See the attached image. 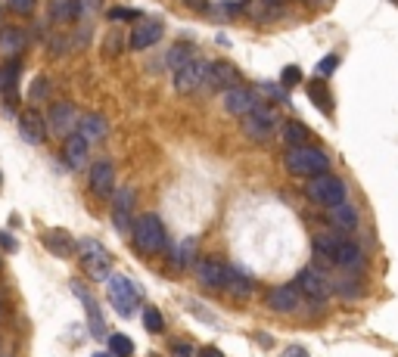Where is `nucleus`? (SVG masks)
Returning <instances> with one entry per match:
<instances>
[{
    "mask_svg": "<svg viewBox=\"0 0 398 357\" xmlns=\"http://www.w3.org/2000/svg\"><path fill=\"white\" fill-rule=\"evenodd\" d=\"M283 168L295 177H315V174H324L330 168V159L327 152H320L318 146H290V152H286L283 159Z\"/></svg>",
    "mask_w": 398,
    "mask_h": 357,
    "instance_id": "1",
    "label": "nucleus"
},
{
    "mask_svg": "<svg viewBox=\"0 0 398 357\" xmlns=\"http://www.w3.org/2000/svg\"><path fill=\"white\" fill-rule=\"evenodd\" d=\"M134 245H137L143 255L165 252L168 236H165V227H162V220H159V215H140L134 220Z\"/></svg>",
    "mask_w": 398,
    "mask_h": 357,
    "instance_id": "2",
    "label": "nucleus"
},
{
    "mask_svg": "<svg viewBox=\"0 0 398 357\" xmlns=\"http://www.w3.org/2000/svg\"><path fill=\"white\" fill-rule=\"evenodd\" d=\"M305 193H308L311 202H318V206H324V208H336L345 202V183L330 171L308 177V190Z\"/></svg>",
    "mask_w": 398,
    "mask_h": 357,
    "instance_id": "3",
    "label": "nucleus"
},
{
    "mask_svg": "<svg viewBox=\"0 0 398 357\" xmlns=\"http://www.w3.org/2000/svg\"><path fill=\"white\" fill-rule=\"evenodd\" d=\"M106 292H109V302L112 308L122 314V317H131L137 311V302H140V286H134L128 277H109L106 279Z\"/></svg>",
    "mask_w": 398,
    "mask_h": 357,
    "instance_id": "4",
    "label": "nucleus"
},
{
    "mask_svg": "<svg viewBox=\"0 0 398 357\" xmlns=\"http://www.w3.org/2000/svg\"><path fill=\"white\" fill-rule=\"evenodd\" d=\"M78 252H81V265H84V270H88L90 279H109L112 277L109 274V270H112V255H109L97 240H81Z\"/></svg>",
    "mask_w": 398,
    "mask_h": 357,
    "instance_id": "5",
    "label": "nucleus"
},
{
    "mask_svg": "<svg viewBox=\"0 0 398 357\" xmlns=\"http://www.w3.org/2000/svg\"><path fill=\"white\" fill-rule=\"evenodd\" d=\"M295 289H299V292H305L311 302H318V304L327 302L330 295H333V283H330L324 270L315 267V265H308L299 277H295Z\"/></svg>",
    "mask_w": 398,
    "mask_h": 357,
    "instance_id": "6",
    "label": "nucleus"
},
{
    "mask_svg": "<svg viewBox=\"0 0 398 357\" xmlns=\"http://www.w3.org/2000/svg\"><path fill=\"white\" fill-rule=\"evenodd\" d=\"M274 127H277V112L265 103H256V109H252L249 115H243V131L258 143L268 140L271 134H274Z\"/></svg>",
    "mask_w": 398,
    "mask_h": 357,
    "instance_id": "7",
    "label": "nucleus"
},
{
    "mask_svg": "<svg viewBox=\"0 0 398 357\" xmlns=\"http://www.w3.org/2000/svg\"><path fill=\"white\" fill-rule=\"evenodd\" d=\"M206 69H209V63L206 59H190L184 69H177L174 72V90L177 93H197L202 87V81H206Z\"/></svg>",
    "mask_w": 398,
    "mask_h": 357,
    "instance_id": "8",
    "label": "nucleus"
},
{
    "mask_svg": "<svg viewBox=\"0 0 398 357\" xmlns=\"http://www.w3.org/2000/svg\"><path fill=\"white\" fill-rule=\"evenodd\" d=\"M47 127L56 137H69L75 127H78V112H75V106L72 103H53L47 112Z\"/></svg>",
    "mask_w": 398,
    "mask_h": 357,
    "instance_id": "9",
    "label": "nucleus"
},
{
    "mask_svg": "<svg viewBox=\"0 0 398 357\" xmlns=\"http://www.w3.org/2000/svg\"><path fill=\"white\" fill-rule=\"evenodd\" d=\"M236 81H240V69H236V65H231V63H209L202 87L206 90H231V87H236Z\"/></svg>",
    "mask_w": 398,
    "mask_h": 357,
    "instance_id": "10",
    "label": "nucleus"
},
{
    "mask_svg": "<svg viewBox=\"0 0 398 357\" xmlns=\"http://www.w3.org/2000/svg\"><path fill=\"white\" fill-rule=\"evenodd\" d=\"M162 35H165V25L159 19H140L137 25H134L128 44H131V50H150L152 44L162 41Z\"/></svg>",
    "mask_w": 398,
    "mask_h": 357,
    "instance_id": "11",
    "label": "nucleus"
},
{
    "mask_svg": "<svg viewBox=\"0 0 398 357\" xmlns=\"http://www.w3.org/2000/svg\"><path fill=\"white\" fill-rule=\"evenodd\" d=\"M88 181H90L94 196H100V199H109L115 193V171H112V165H109V161H97V165H90Z\"/></svg>",
    "mask_w": 398,
    "mask_h": 357,
    "instance_id": "12",
    "label": "nucleus"
},
{
    "mask_svg": "<svg viewBox=\"0 0 398 357\" xmlns=\"http://www.w3.org/2000/svg\"><path fill=\"white\" fill-rule=\"evenodd\" d=\"M256 93H252L249 87H231V90H224V112L227 115H236V118H243V115H249L252 109H256Z\"/></svg>",
    "mask_w": 398,
    "mask_h": 357,
    "instance_id": "13",
    "label": "nucleus"
},
{
    "mask_svg": "<svg viewBox=\"0 0 398 357\" xmlns=\"http://www.w3.org/2000/svg\"><path fill=\"white\" fill-rule=\"evenodd\" d=\"M19 134L25 143H31V146H38V143H44L47 137V118H41L35 109H25L19 115Z\"/></svg>",
    "mask_w": 398,
    "mask_h": 357,
    "instance_id": "14",
    "label": "nucleus"
},
{
    "mask_svg": "<svg viewBox=\"0 0 398 357\" xmlns=\"http://www.w3.org/2000/svg\"><path fill=\"white\" fill-rule=\"evenodd\" d=\"M88 149H90V143L84 140L78 131H72L69 137H66V146H63V156L69 161V168H75V171L88 168Z\"/></svg>",
    "mask_w": 398,
    "mask_h": 357,
    "instance_id": "15",
    "label": "nucleus"
},
{
    "mask_svg": "<svg viewBox=\"0 0 398 357\" xmlns=\"http://www.w3.org/2000/svg\"><path fill=\"white\" fill-rule=\"evenodd\" d=\"M224 292L234 295V299H249V295L256 292V283H252V277H249L243 267H227Z\"/></svg>",
    "mask_w": 398,
    "mask_h": 357,
    "instance_id": "16",
    "label": "nucleus"
},
{
    "mask_svg": "<svg viewBox=\"0 0 398 357\" xmlns=\"http://www.w3.org/2000/svg\"><path fill=\"white\" fill-rule=\"evenodd\" d=\"M112 218H115V230H128L131 227V208H134V190L131 186H125V190L112 193Z\"/></svg>",
    "mask_w": 398,
    "mask_h": 357,
    "instance_id": "17",
    "label": "nucleus"
},
{
    "mask_svg": "<svg viewBox=\"0 0 398 357\" xmlns=\"http://www.w3.org/2000/svg\"><path fill=\"white\" fill-rule=\"evenodd\" d=\"M268 308L277 314H293L299 308V289L295 286H277L268 292Z\"/></svg>",
    "mask_w": 398,
    "mask_h": 357,
    "instance_id": "18",
    "label": "nucleus"
},
{
    "mask_svg": "<svg viewBox=\"0 0 398 357\" xmlns=\"http://www.w3.org/2000/svg\"><path fill=\"white\" fill-rule=\"evenodd\" d=\"M249 16L256 22H277L286 16V0H252Z\"/></svg>",
    "mask_w": 398,
    "mask_h": 357,
    "instance_id": "19",
    "label": "nucleus"
},
{
    "mask_svg": "<svg viewBox=\"0 0 398 357\" xmlns=\"http://www.w3.org/2000/svg\"><path fill=\"white\" fill-rule=\"evenodd\" d=\"M72 292L78 295V302L84 304V311H88V317H90V333H94V336H103V314H100L94 295H90L88 289H84V283H78V279L72 283Z\"/></svg>",
    "mask_w": 398,
    "mask_h": 357,
    "instance_id": "20",
    "label": "nucleus"
},
{
    "mask_svg": "<svg viewBox=\"0 0 398 357\" xmlns=\"http://www.w3.org/2000/svg\"><path fill=\"white\" fill-rule=\"evenodd\" d=\"M224 277H227V267L218 265V261H197V279L199 286L206 289H224Z\"/></svg>",
    "mask_w": 398,
    "mask_h": 357,
    "instance_id": "21",
    "label": "nucleus"
},
{
    "mask_svg": "<svg viewBox=\"0 0 398 357\" xmlns=\"http://www.w3.org/2000/svg\"><path fill=\"white\" fill-rule=\"evenodd\" d=\"M75 131L81 134L88 143H100L109 134V124H106V118L103 115H81L78 118V127Z\"/></svg>",
    "mask_w": 398,
    "mask_h": 357,
    "instance_id": "22",
    "label": "nucleus"
},
{
    "mask_svg": "<svg viewBox=\"0 0 398 357\" xmlns=\"http://www.w3.org/2000/svg\"><path fill=\"white\" fill-rule=\"evenodd\" d=\"M25 47H28V35L22 28H16V25L0 28V53L4 56H19Z\"/></svg>",
    "mask_w": 398,
    "mask_h": 357,
    "instance_id": "23",
    "label": "nucleus"
},
{
    "mask_svg": "<svg viewBox=\"0 0 398 357\" xmlns=\"http://www.w3.org/2000/svg\"><path fill=\"white\" fill-rule=\"evenodd\" d=\"M330 265H336V267H342V270H361V265H364V255H361V249H358L355 243L342 240Z\"/></svg>",
    "mask_w": 398,
    "mask_h": 357,
    "instance_id": "24",
    "label": "nucleus"
},
{
    "mask_svg": "<svg viewBox=\"0 0 398 357\" xmlns=\"http://www.w3.org/2000/svg\"><path fill=\"white\" fill-rule=\"evenodd\" d=\"M44 249L56 258H69V255L78 249V243H72V236L66 230H47L44 233Z\"/></svg>",
    "mask_w": 398,
    "mask_h": 357,
    "instance_id": "25",
    "label": "nucleus"
},
{
    "mask_svg": "<svg viewBox=\"0 0 398 357\" xmlns=\"http://www.w3.org/2000/svg\"><path fill=\"white\" fill-rule=\"evenodd\" d=\"M330 224L336 227V230H345V233H352V230H358V211H355L352 206H336V208H330Z\"/></svg>",
    "mask_w": 398,
    "mask_h": 357,
    "instance_id": "26",
    "label": "nucleus"
},
{
    "mask_svg": "<svg viewBox=\"0 0 398 357\" xmlns=\"http://www.w3.org/2000/svg\"><path fill=\"white\" fill-rule=\"evenodd\" d=\"M174 267H197V240H181L172 252Z\"/></svg>",
    "mask_w": 398,
    "mask_h": 357,
    "instance_id": "27",
    "label": "nucleus"
},
{
    "mask_svg": "<svg viewBox=\"0 0 398 357\" xmlns=\"http://www.w3.org/2000/svg\"><path fill=\"white\" fill-rule=\"evenodd\" d=\"M78 19V10H75V0H50V22L56 25H69Z\"/></svg>",
    "mask_w": 398,
    "mask_h": 357,
    "instance_id": "28",
    "label": "nucleus"
},
{
    "mask_svg": "<svg viewBox=\"0 0 398 357\" xmlns=\"http://www.w3.org/2000/svg\"><path fill=\"white\" fill-rule=\"evenodd\" d=\"M283 143H290V146H308V143H311V131L302 122L290 118V122L283 124Z\"/></svg>",
    "mask_w": 398,
    "mask_h": 357,
    "instance_id": "29",
    "label": "nucleus"
},
{
    "mask_svg": "<svg viewBox=\"0 0 398 357\" xmlns=\"http://www.w3.org/2000/svg\"><path fill=\"white\" fill-rule=\"evenodd\" d=\"M190 59H197V50H193V44H174L172 50H168V56H165V65L172 72H177V69H184Z\"/></svg>",
    "mask_w": 398,
    "mask_h": 357,
    "instance_id": "30",
    "label": "nucleus"
},
{
    "mask_svg": "<svg viewBox=\"0 0 398 357\" xmlns=\"http://www.w3.org/2000/svg\"><path fill=\"white\" fill-rule=\"evenodd\" d=\"M340 236H333V233H318L315 236V249H318V255L320 258H327V261H333V255H336V249H340Z\"/></svg>",
    "mask_w": 398,
    "mask_h": 357,
    "instance_id": "31",
    "label": "nucleus"
},
{
    "mask_svg": "<svg viewBox=\"0 0 398 357\" xmlns=\"http://www.w3.org/2000/svg\"><path fill=\"white\" fill-rule=\"evenodd\" d=\"M308 97H311V103H315L320 112H330V109H333V103H330V97H327L324 81H320V75H318V81L308 84Z\"/></svg>",
    "mask_w": 398,
    "mask_h": 357,
    "instance_id": "32",
    "label": "nucleus"
},
{
    "mask_svg": "<svg viewBox=\"0 0 398 357\" xmlns=\"http://www.w3.org/2000/svg\"><path fill=\"white\" fill-rule=\"evenodd\" d=\"M109 348H112V354H115V357H131V354H134L131 339H128V336H122V333H112V336H109Z\"/></svg>",
    "mask_w": 398,
    "mask_h": 357,
    "instance_id": "33",
    "label": "nucleus"
},
{
    "mask_svg": "<svg viewBox=\"0 0 398 357\" xmlns=\"http://www.w3.org/2000/svg\"><path fill=\"white\" fill-rule=\"evenodd\" d=\"M143 326H147V333H162L165 320L159 314V308H143Z\"/></svg>",
    "mask_w": 398,
    "mask_h": 357,
    "instance_id": "34",
    "label": "nucleus"
},
{
    "mask_svg": "<svg viewBox=\"0 0 398 357\" xmlns=\"http://www.w3.org/2000/svg\"><path fill=\"white\" fill-rule=\"evenodd\" d=\"M109 22H131V19H143L140 10H131V6H112V10L106 13Z\"/></svg>",
    "mask_w": 398,
    "mask_h": 357,
    "instance_id": "35",
    "label": "nucleus"
},
{
    "mask_svg": "<svg viewBox=\"0 0 398 357\" xmlns=\"http://www.w3.org/2000/svg\"><path fill=\"white\" fill-rule=\"evenodd\" d=\"M16 81H19V63H10L6 69H0V87L4 90H16Z\"/></svg>",
    "mask_w": 398,
    "mask_h": 357,
    "instance_id": "36",
    "label": "nucleus"
},
{
    "mask_svg": "<svg viewBox=\"0 0 398 357\" xmlns=\"http://www.w3.org/2000/svg\"><path fill=\"white\" fill-rule=\"evenodd\" d=\"M103 0H75V10H78V19H90L94 13H100Z\"/></svg>",
    "mask_w": 398,
    "mask_h": 357,
    "instance_id": "37",
    "label": "nucleus"
},
{
    "mask_svg": "<svg viewBox=\"0 0 398 357\" xmlns=\"http://www.w3.org/2000/svg\"><path fill=\"white\" fill-rule=\"evenodd\" d=\"M336 69H340V56H336V53H327V56L318 63V75H320V78H330V75H333Z\"/></svg>",
    "mask_w": 398,
    "mask_h": 357,
    "instance_id": "38",
    "label": "nucleus"
},
{
    "mask_svg": "<svg viewBox=\"0 0 398 357\" xmlns=\"http://www.w3.org/2000/svg\"><path fill=\"white\" fill-rule=\"evenodd\" d=\"M299 81H302V69H299V65H286V69L281 72V84H283L286 90L295 87Z\"/></svg>",
    "mask_w": 398,
    "mask_h": 357,
    "instance_id": "39",
    "label": "nucleus"
},
{
    "mask_svg": "<svg viewBox=\"0 0 398 357\" xmlns=\"http://www.w3.org/2000/svg\"><path fill=\"white\" fill-rule=\"evenodd\" d=\"M47 90H50V81L47 78H35V81H31V93H28V97L38 103V100H47Z\"/></svg>",
    "mask_w": 398,
    "mask_h": 357,
    "instance_id": "40",
    "label": "nucleus"
},
{
    "mask_svg": "<svg viewBox=\"0 0 398 357\" xmlns=\"http://www.w3.org/2000/svg\"><path fill=\"white\" fill-rule=\"evenodd\" d=\"M35 4H38V0H6V6H10L13 13H19V16L35 13Z\"/></svg>",
    "mask_w": 398,
    "mask_h": 357,
    "instance_id": "41",
    "label": "nucleus"
},
{
    "mask_svg": "<svg viewBox=\"0 0 398 357\" xmlns=\"http://www.w3.org/2000/svg\"><path fill=\"white\" fill-rule=\"evenodd\" d=\"M0 249L4 252H19V243H16V236H10V233H0Z\"/></svg>",
    "mask_w": 398,
    "mask_h": 357,
    "instance_id": "42",
    "label": "nucleus"
},
{
    "mask_svg": "<svg viewBox=\"0 0 398 357\" xmlns=\"http://www.w3.org/2000/svg\"><path fill=\"white\" fill-rule=\"evenodd\" d=\"M172 351H174V357H193V348H190V342H184V339L172 345Z\"/></svg>",
    "mask_w": 398,
    "mask_h": 357,
    "instance_id": "43",
    "label": "nucleus"
},
{
    "mask_svg": "<svg viewBox=\"0 0 398 357\" xmlns=\"http://www.w3.org/2000/svg\"><path fill=\"white\" fill-rule=\"evenodd\" d=\"M118 50H122V38H118V35H115V31H112V35H109V38H106V53H109V56H115V53H118Z\"/></svg>",
    "mask_w": 398,
    "mask_h": 357,
    "instance_id": "44",
    "label": "nucleus"
},
{
    "mask_svg": "<svg viewBox=\"0 0 398 357\" xmlns=\"http://www.w3.org/2000/svg\"><path fill=\"white\" fill-rule=\"evenodd\" d=\"M281 357H311V354H308V351H305V348H302V345H290V348H286V351H283Z\"/></svg>",
    "mask_w": 398,
    "mask_h": 357,
    "instance_id": "45",
    "label": "nucleus"
},
{
    "mask_svg": "<svg viewBox=\"0 0 398 357\" xmlns=\"http://www.w3.org/2000/svg\"><path fill=\"white\" fill-rule=\"evenodd\" d=\"M187 6H193V10H199V13H206L209 10V0H184Z\"/></svg>",
    "mask_w": 398,
    "mask_h": 357,
    "instance_id": "46",
    "label": "nucleus"
},
{
    "mask_svg": "<svg viewBox=\"0 0 398 357\" xmlns=\"http://www.w3.org/2000/svg\"><path fill=\"white\" fill-rule=\"evenodd\" d=\"M199 357H224V354L218 351V348H211V345H209V348H202V351H199Z\"/></svg>",
    "mask_w": 398,
    "mask_h": 357,
    "instance_id": "47",
    "label": "nucleus"
},
{
    "mask_svg": "<svg viewBox=\"0 0 398 357\" xmlns=\"http://www.w3.org/2000/svg\"><path fill=\"white\" fill-rule=\"evenodd\" d=\"M94 357H115V354H112V351H109V354H106V351H97Z\"/></svg>",
    "mask_w": 398,
    "mask_h": 357,
    "instance_id": "48",
    "label": "nucleus"
},
{
    "mask_svg": "<svg viewBox=\"0 0 398 357\" xmlns=\"http://www.w3.org/2000/svg\"><path fill=\"white\" fill-rule=\"evenodd\" d=\"M305 4H311V0H305Z\"/></svg>",
    "mask_w": 398,
    "mask_h": 357,
    "instance_id": "49",
    "label": "nucleus"
},
{
    "mask_svg": "<svg viewBox=\"0 0 398 357\" xmlns=\"http://www.w3.org/2000/svg\"><path fill=\"white\" fill-rule=\"evenodd\" d=\"M392 4H398V0H392Z\"/></svg>",
    "mask_w": 398,
    "mask_h": 357,
    "instance_id": "50",
    "label": "nucleus"
}]
</instances>
